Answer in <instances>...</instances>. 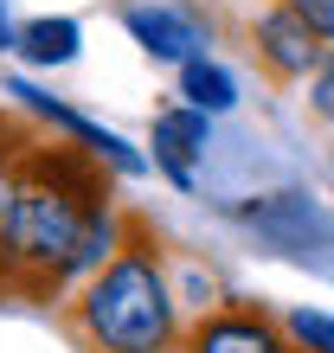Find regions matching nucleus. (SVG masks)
Here are the masks:
<instances>
[{"label":"nucleus","mask_w":334,"mask_h":353,"mask_svg":"<svg viewBox=\"0 0 334 353\" xmlns=\"http://www.w3.org/2000/svg\"><path fill=\"white\" fill-rule=\"evenodd\" d=\"M26 135H32V129H19V122H13L7 110H0V168H7V161H13L19 148H26Z\"/></svg>","instance_id":"14"},{"label":"nucleus","mask_w":334,"mask_h":353,"mask_svg":"<svg viewBox=\"0 0 334 353\" xmlns=\"http://www.w3.org/2000/svg\"><path fill=\"white\" fill-rule=\"evenodd\" d=\"M322 52H328V46L283 7V0L250 19V58H257L264 77H277V84H302V77H315Z\"/></svg>","instance_id":"5"},{"label":"nucleus","mask_w":334,"mask_h":353,"mask_svg":"<svg viewBox=\"0 0 334 353\" xmlns=\"http://www.w3.org/2000/svg\"><path fill=\"white\" fill-rule=\"evenodd\" d=\"M122 26H129L135 46L148 58H161V65H186V58H199V46H206V19L193 7H129Z\"/></svg>","instance_id":"6"},{"label":"nucleus","mask_w":334,"mask_h":353,"mask_svg":"<svg viewBox=\"0 0 334 353\" xmlns=\"http://www.w3.org/2000/svg\"><path fill=\"white\" fill-rule=\"evenodd\" d=\"M13 46L32 65H65V58H77V19H26L13 32Z\"/></svg>","instance_id":"10"},{"label":"nucleus","mask_w":334,"mask_h":353,"mask_svg":"<svg viewBox=\"0 0 334 353\" xmlns=\"http://www.w3.org/2000/svg\"><path fill=\"white\" fill-rule=\"evenodd\" d=\"M308 110H315V122H334V52H322V65H315V84H308Z\"/></svg>","instance_id":"12"},{"label":"nucleus","mask_w":334,"mask_h":353,"mask_svg":"<svg viewBox=\"0 0 334 353\" xmlns=\"http://www.w3.org/2000/svg\"><path fill=\"white\" fill-rule=\"evenodd\" d=\"M58 327H65V341L77 353H174L186 321H180L174 283H167L161 232L135 205H122L116 251L77 289H65Z\"/></svg>","instance_id":"2"},{"label":"nucleus","mask_w":334,"mask_h":353,"mask_svg":"<svg viewBox=\"0 0 334 353\" xmlns=\"http://www.w3.org/2000/svg\"><path fill=\"white\" fill-rule=\"evenodd\" d=\"M180 97H186V110H206V116H219V110L238 103L232 71L213 65V58H186V65H180Z\"/></svg>","instance_id":"9"},{"label":"nucleus","mask_w":334,"mask_h":353,"mask_svg":"<svg viewBox=\"0 0 334 353\" xmlns=\"http://www.w3.org/2000/svg\"><path fill=\"white\" fill-rule=\"evenodd\" d=\"M122 205L110 193V161L84 141L26 135L7 168L0 212V302H65L116 251Z\"/></svg>","instance_id":"1"},{"label":"nucleus","mask_w":334,"mask_h":353,"mask_svg":"<svg viewBox=\"0 0 334 353\" xmlns=\"http://www.w3.org/2000/svg\"><path fill=\"white\" fill-rule=\"evenodd\" d=\"M283 7H289V13H296V19H302V26H308V32H315V39H322V46H328V39H334V0H283Z\"/></svg>","instance_id":"13"},{"label":"nucleus","mask_w":334,"mask_h":353,"mask_svg":"<svg viewBox=\"0 0 334 353\" xmlns=\"http://www.w3.org/2000/svg\"><path fill=\"white\" fill-rule=\"evenodd\" d=\"M7 97H19V103H26L32 116H46L52 129H65V135H71V141H84L90 154H103V161H110L116 174H141V154L129 148V141H116L110 129H97V122H84L77 110H65V103H52L46 90H32V84H7Z\"/></svg>","instance_id":"8"},{"label":"nucleus","mask_w":334,"mask_h":353,"mask_svg":"<svg viewBox=\"0 0 334 353\" xmlns=\"http://www.w3.org/2000/svg\"><path fill=\"white\" fill-rule=\"evenodd\" d=\"M238 225H250L264 244H277V251H289V257H308V251H328L334 244V212H322L308 193L250 199V205H238Z\"/></svg>","instance_id":"4"},{"label":"nucleus","mask_w":334,"mask_h":353,"mask_svg":"<svg viewBox=\"0 0 334 353\" xmlns=\"http://www.w3.org/2000/svg\"><path fill=\"white\" fill-rule=\"evenodd\" d=\"M174 353H296L283 315H270L257 302H219V308H199L193 321L180 327Z\"/></svg>","instance_id":"3"},{"label":"nucleus","mask_w":334,"mask_h":353,"mask_svg":"<svg viewBox=\"0 0 334 353\" xmlns=\"http://www.w3.org/2000/svg\"><path fill=\"white\" fill-rule=\"evenodd\" d=\"M296 353H334V315H315V308H289L283 315Z\"/></svg>","instance_id":"11"},{"label":"nucleus","mask_w":334,"mask_h":353,"mask_svg":"<svg viewBox=\"0 0 334 353\" xmlns=\"http://www.w3.org/2000/svg\"><path fill=\"white\" fill-rule=\"evenodd\" d=\"M148 141H155V168L174 186H193L199 154H206V110H186V103H180V110H161Z\"/></svg>","instance_id":"7"},{"label":"nucleus","mask_w":334,"mask_h":353,"mask_svg":"<svg viewBox=\"0 0 334 353\" xmlns=\"http://www.w3.org/2000/svg\"><path fill=\"white\" fill-rule=\"evenodd\" d=\"M13 46V26H7V0H0V52Z\"/></svg>","instance_id":"15"}]
</instances>
